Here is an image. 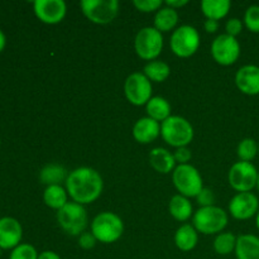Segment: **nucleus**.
Returning a JSON list of instances; mask_svg holds the SVG:
<instances>
[{
    "mask_svg": "<svg viewBox=\"0 0 259 259\" xmlns=\"http://www.w3.org/2000/svg\"><path fill=\"white\" fill-rule=\"evenodd\" d=\"M68 197L80 205L95 202L101 196L104 181L101 175L91 167H78L68 174L65 182Z\"/></svg>",
    "mask_w": 259,
    "mask_h": 259,
    "instance_id": "1",
    "label": "nucleus"
},
{
    "mask_svg": "<svg viewBox=\"0 0 259 259\" xmlns=\"http://www.w3.org/2000/svg\"><path fill=\"white\" fill-rule=\"evenodd\" d=\"M91 230L96 240L103 244L118 242L124 233V223L119 215L111 211H103L91 222Z\"/></svg>",
    "mask_w": 259,
    "mask_h": 259,
    "instance_id": "2",
    "label": "nucleus"
},
{
    "mask_svg": "<svg viewBox=\"0 0 259 259\" xmlns=\"http://www.w3.org/2000/svg\"><path fill=\"white\" fill-rule=\"evenodd\" d=\"M195 136L194 126L187 119L180 115H171L161 123V137L174 148L187 147Z\"/></svg>",
    "mask_w": 259,
    "mask_h": 259,
    "instance_id": "3",
    "label": "nucleus"
},
{
    "mask_svg": "<svg viewBox=\"0 0 259 259\" xmlns=\"http://www.w3.org/2000/svg\"><path fill=\"white\" fill-rule=\"evenodd\" d=\"M229 217L225 210L219 206L200 207L192 217V225L197 233L204 235L220 234L227 228Z\"/></svg>",
    "mask_w": 259,
    "mask_h": 259,
    "instance_id": "4",
    "label": "nucleus"
},
{
    "mask_svg": "<svg viewBox=\"0 0 259 259\" xmlns=\"http://www.w3.org/2000/svg\"><path fill=\"white\" fill-rule=\"evenodd\" d=\"M57 223L61 229L68 235L80 237L86 232L89 217L83 205L71 201L57 211Z\"/></svg>",
    "mask_w": 259,
    "mask_h": 259,
    "instance_id": "5",
    "label": "nucleus"
},
{
    "mask_svg": "<svg viewBox=\"0 0 259 259\" xmlns=\"http://www.w3.org/2000/svg\"><path fill=\"white\" fill-rule=\"evenodd\" d=\"M172 181L180 195L187 197H196L204 189L201 174L192 164H177L172 172Z\"/></svg>",
    "mask_w": 259,
    "mask_h": 259,
    "instance_id": "6",
    "label": "nucleus"
},
{
    "mask_svg": "<svg viewBox=\"0 0 259 259\" xmlns=\"http://www.w3.org/2000/svg\"><path fill=\"white\" fill-rule=\"evenodd\" d=\"M134 50L142 60H157L163 50V35L154 27L142 28L134 38Z\"/></svg>",
    "mask_w": 259,
    "mask_h": 259,
    "instance_id": "7",
    "label": "nucleus"
},
{
    "mask_svg": "<svg viewBox=\"0 0 259 259\" xmlns=\"http://www.w3.org/2000/svg\"><path fill=\"white\" fill-rule=\"evenodd\" d=\"M199 30L189 24L177 27L169 40L171 51L180 58H189L197 52L200 47Z\"/></svg>",
    "mask_w": 259,
    "mask_h": 259,
    "instance_id": "8",
    "label": "nucleus"
},
{
    "mask_svg": "<svg viewBox=\"0 0 259 259\" xmlns=\"http://www.w3.org/2000/svg\"><path fill=\"white\" fill-rule=\"evenodd\" d=\"M80 8L86 19L99 25L109 24L119 14L118 0H82Z\"/></svg>",
    "mask_w": 259,
    "mask_h": 259,
    "instance_id": "9",
    "label": "nucleus"
},
{
    "mask_svg": "<svg viewBox=\"0 0 259 259\" xmlns=\"http://www.w3.org/2000/svg\"><path fill=\"white\" fill-rule=\"evenodd\" d=\"M259 171L252 162H235L229 169L228 181L233 190L239 192H252L257 187Z\"/></svg>",
    "mask_w": 259,
    "mask_h": 259,
    "instance_id": "10",
    "label": "nucleus"
},
{
    "mask_svg": "<svg viewBox=\"0 0 259 259\" xmlns=\"http://www.w3.org/2000/svg\"><path fill=\"white\" fill-rule=\"evenodd\" d=\"M152 93H153V86L143 72H133L125 78L124 94H125L126 100L132 105H147V103L153 98Z\"/></svg>",
    "mask_w": 259,
    "mask_h": 259,
    "instance_id": "11",
    "label": "nucleus"
},
{
    "mask_svg": "<svg viewBox=\"0 0 259 259\" xmlns=\"http://www.w3.org/2000/svg\"><path fill=\"white\" fill-rule=\"evenodd\" d=\"M210 51L214 61L220 66H232L240 56V43L237 38L224 33L212 40Z\"/></svg>",
    "mask_w": 259,
    "mask_h": 259,
    "instance_id": "12",
    "label": "nucleus"
},
{
    "mask_svg": "<svg viewBox=\"0 0 259 259\" xmlns=\"http://www.w3.org/2000/svg\"><path fill=\"white\" fill-rule=\"evenodd\" d=\"M33 10L40 22L55 25L65 19L67 5L63 0H35L33 3Z\"/></svg>",
    "mask_w": 259,
    "mask_h": 259,
    "instance_id": "13",
    "label": "nucleus"
},
{
    "mask_svg": "<svg viewBox=\"0 0 259 259\" xmlns=\"http://www.w3.org/2000/svg\"><path fill=\"white\" fill-rule=\"evenodd\" d=\"M259 211V200L253 192H239L229 202V214L237 220H248Z\"/></svg>",
    "mask_w": 259,
    "mask_h": 259,
    "instance_id": "14",
    "label": "nucleus"
},
{
    "mask_svg": "<svg viewBox=\"0 0 259 259\" xmlns=\"http://www.w3.org/2000/svg\"><path fill=\"white\" fill-rule=\"evenodd\" d=\"M23 238V228L17 219L4 217L0 219V248L14 249L20 244Z\"/></svg>",
    "mask_w": 259,
    "mask_h": 259,
    "instance_id": "15",
    "label": "nucleus"
},
{
    "mask_svg": "<svg viewBox=\"0 0 259 259\" xmlns=\"http://www.w3.org/2000/svg\"><path fill=\"white\" fill-rule=\"evenodd\" d=\"M235 85L245 95H259V66L245 65L240 67L235 73Z\"/></svg>",
    "mask_w": 259,
    "mask_h": 259,
    "instance_id": "16",
    "label": "nucleus"
},
{
    "mask_svg": "<svg viewBox=\"0 0 259 259\" xmlns=\"http://www.w3.org/2000/svg\"><path fill=\"white\" fill-rule=\"evenodd\" d=\"M133 138L141 144H149L161 136V123L144 116L138 119L133 125Z\"/></svg>",
    "mask_w": 259,
    "mask_h": 259,
    "instance_id": "17",
    "label": "nucleus"
},
{
    "mask_svg": "<svg viewBox=\"0 0 259 259\" xmlns=\"http://www.w3.org/2000/svg\"><path fill=\"white\" fill-rule=\"evenodd\" d=\"M149 164L156 172L162 175H168L174 172L176 168V161H175L174 153L166 148L157 147L153 148L149 153Z\"/></svg>",
    "mask_w": 259,
    "mask_h": 259,
    "instance_id": "18",
    "label": "nucleus"
},
{
    "mask_svg": "<svg viewBox=\"0 0 259 259\" xmlns=\"http://www.w3.org/2000/svg\"><path fill=\"white\" fill-rule=\"evenodd\" d=\"M237 259H259V237L254 234H240L235 245Z\"/></svg>",
    "mask_w": 259,
    "mask_h": 259,
    "instance_id": "19",
    "label": "nucleus"
},
{
    "mask_svg": "<svg viewBox=\"0 0 259 259\" xmlns=\"http://www.w3.org/2000/svg\"><path fill=\"white\" fill-rule=\"evenodd\" d=\"M199 243V233L191 224H182L175 233V244L182 252L195 249Z\"/></svg>",
    "mask_w": 259,
    "mask_h": 259,
    "instance_id": "20",
    "label": "nucleus"
},
{
    "mask_svg": "<svg viewBox=\"0 0 259 259\" xmlns=\"http://www.w3.org/2000/svg\"><path fill=\"white\" fill-rule=\"evenodd\" d=\"M168 211L175 220L180 223H185L194 217V209L190 199L182 195H175L168 204Z\"/></svg>",
    "mask_w": 259,
    "mask_h": 259,
    "instance_id": "21",
    "label": "nucleus"
},
{
    "mask_svg": "<svg viewBox=\"0 0 259 259\" xmlns=\"http://www.w3.org/2000/svg\"><path fill=\"white\" fill-rule=\"evenodd\" d=\"M67 169L62 164L50 163L46 164L39 171V181L46 186H55V185H62L67 180Z\"/></svg>",
    "mask_w": 259,
    "mask_h": 259,
    "instance_id": "22",
    "label": "nucleus"
},
{
    "mask_svg": "<svg viewBox=\"0 0 259 259\" xmlns=\"http://www.w3.org/2000/svg\"><path fill=\"white\" fill-rule=\"evenodd\" d=\"M147 116L158 123H163L171 116V104L162 96H153L146 105Z\"/></svg>",
    "mask_w": 259,
    "mask_h": 259,
    "instance_id": "23",
    "label": "nucleus"
},
{
    "mask_svg": "<svg viewBox=\"0 0 259 259\" xmlns=\"http://www.w3.org/2000/svg\"><path fill=\"white\" fill-rule=\"evenodd\" d=\"M232 8L229 0H202L201 12L206 19L218 20L227 17Z\"/></svg>",
    "mask_w": 259,
    "mask_h": 259,
    "instance_id": "24",
    "label": "nucleus"
},
{
    "mask_svg": "<svg viewBox=\"0 0 259 259\" xmlns=\"http://www.w3.org/2000/svg\"><path fill=\"white\" fill-rule=\"evenodd\" d=\"M179 23V13L169 7H162L154 15V25L158 32L167 33L176 29Z\"/></svg>",
    "mask_w": 259,
    "mask_h": 259,
    "instance_id": "25",
    "label": "nucleus"
},
{
    "mask_svg": "<svg viewBox=\"0 0 259 259\" xmlns=\"http://www.w3.org/2000/svg\"><path fill=\"white\" fill-rule=\"evenodd\" d=\"M43 201L48 207L53 210H61L68 202V194L62 185L46 187L43 192Z\"/></svg>",
    "mask_w": 259,
    "mask_h": 259,
    "instance_id": "26",
    "label": "nucleus"
},
{
    "mask_svg": "<svg viewBox=\"0 0 259 259\" xmlns=\"http://www.w3.org/2000/svg\"><path fill=\"white\" fill-rule=\"evenodd\" d=\"M143 73L151 82H163L171 75V68L163 61L154 60L144 66Z\"/></svg>",
    "mask_w": 259,
    "mask_h": 259,
    "instance_id": "27",
    "label": "nucleus"
},
{
    "mask_svg": "<svg viewBox=\"0 0 259 259\" xmlns=\"http://www.w3.org/2000/svg\"><path fill=\"white\" fill-rule=\"evenodd\" d=\"M237 237L230 232H223L218 234L214 239V250L220 255H228L235 250Z\"/></svg>",
    "mask_w": 259,
    "mask_h": 259,
    "instance_id": "28",
    "label": "nucleus"
},
{
    "mask_svg": "<svg viewBox=\"0 0 259 259\" xmlns=\"http://www.w3.org/2000/svg\"><path fill=\"white\" fill-rule=\"evenodd\" d=\"M237 154L239 161L252 162L258 154V144L253 138H244L238 144Z\"/></svg>",
    "mask_w": 259,
    "mask_h": 259,
    "instance_id": "29",
    "label": "nucleus"
},
{
    "mask_svg": "<svg viewBox=\"0 0 259 259\" xmlns=\"http://www.w3.org/2000/svg\"><path fill=\"white\" fill-rule=\"evenodd\" d=\"M243 23L252 33H259V5H250L244 13Z\"/></svg>",
    "mask_w": 259,
    "mask_h": 259,
    "instance_id": "30",
    "label": "nucleus"
},
{
    "mask_svg": "<svg viewBox=\"0 0 259 259\" xmlns=\"http://www.w3.org/2000/svg\"><path fill=\"white\" fill-rule=\"evenodd\" d=\"M38 255L39 254L33 245L20 243L18 247L12 250L9 259H38Z\"/></svg>",
    "mask_w": 259,
    "mask_h": 259,
    "instance_id": "31",
    "label": "nucleus"
},
{
    "mask_svg": "<svg viewBox=\"0 0 259 259\" xmlns=\"http://www.w3.org/2000/svg\"><path fill=\"white\" fill-rule=\"evenodd\" d=\"M162 4L163 3L161 0H134L133 2L137 10L142 13H157L162 8Z\"/></svg>",
    "mask_w": 259,
    "mask_h": 259,
    "instance_id": "32",
    "label": "nucleus"
},
{
    "mask_svg": "<svg viewBox=\"0 0 259 259\" xmlns=\"http://www.w3.org/2000/svg\"><path fill=\"white\" fill-rule=\"evenodd\" d=\"M196 202L200 205V207H207V206H214L215 204V195L207 187H204L196 197Z\"/></svg>",
    "mask_w": 259,
    "mask_h": 259,
    "instance_id": "33",
    "label": "nucleus"
},
{
    "mask_svg": "<svg viewBox=\"0 0 259 259\" xmlns=\"http://www.w3.org/2000/svg\"><path fill=\"white\" fill-rule=\"evenodd\" d=\"M243 25H244V23H243L239 18H232V19L228 20L227 24H225V30H227L225 33H227L228 35H232V37L237 38L238 35L242 33Z\"/></svg>",
    "mask_w": 259,
    "mask_h": 259,
    "instance_id": "34",
    "label": "nucleus"
},
{
    "mask_svg": "<svg viewBox=\"0 0 259 259\" xmlns=\"http://www.w3.org/2000/svg\"><path fill=\"white\" fill-rule=\"evenodd\" d=\"M96 243H98V240H96V238L94 237L91 232H85L78 237V245L85 250L93 249L96 245Z\"/></svg>",
    "mask_w": 259,
    "mask_h": 259,
    "instance_id": "35",
    "label": "nucleus"
},
{
    "mask_svg": "<svg viewBox=\"0 0 259 259\" xmlns=\"http://www.w3.org/2000/svg\"><path fill=\"white\" fill-rule=\"evenodd\" d=\"M174 157L176 163L179 164H189L191 161L192 153L187 147H181V148H176L174 152Z\"/></svg>",
    "mask_w": 259,
    "mask_h": 259,
    "instance_id": "36",
    "label": "nucleus"
},
{
    "mask_svg": "<svg viewBox=\"0 0 259 259\" xmlns=\"http://www.w3.org/2000/svg\"><path fill=\"white\" fill-rule=\"evenodd\" d=\"M204 28L207 33H217L219 29V22L212 19H206L204 23Z\"/></svg>",
    "mask_w": 259,
    "mask_h": 259,
    "instance_id": "37",
    "label": "nucleus"
},
{
    "mask_svg": "<svg viewBox=\"0 0 259 259\" xmlns=\"http://www.w3.org/2000/svg\"><path fill=\"white\" fill-rule=\"evenodd\" d=\"M189 4V0H167L166 7L172 8V9L177 10L179 8L185 7V5Z\"/></svg>",
    "mask_w": 259,
    "mask_h": 259,
    "instance_id": "38",
    "label": "nucleus"
},
{
    "mask_svg": "<svg viewBox=\"0 0 259 259\" xmlns=\"http://www.w3.org/2000/svg\"><path fill=\"white\" fill-rule=\"evenodd\" d=\"M38 259H61V257L53 250H45V252L39 253Z\"/></svg>",
    "mask_w": 259,
    "mask_h": 259,
    "instance_id": "39",
    "label": "nucleus"
},
{
    "mask_svg": "<svg viewBox=\"0 0 259 259\" xmlns=\"http://www.w3.org/2000/svg\"><path fill=\"white\" fill-rule=\"evenodd\" d=\"M5 45H7V38H5L4 32L0 29V52H3V50L5 48Z\"/></svg>",
    "mask_w": 259,
    "mask_h": 259,
    "instance_id": "40",
    "label": "nucleus"
},
{
    "mask_svg": "<svg viewBox=\"0 0 259 259\" xmlns=\"http://www.w3.org/2000/svg\"><path fill=\"white\" fill-rule=\"evenodd\" d=\"M255 225H257V228L259 230V211H258V214L255 215Z\"/></svg>",
    "mask_w": 259,
    "mask_h": 259,
    "instance_id": "41",
    "label": "nucleus"
},
{
    "mask_svg": "<svg viewBox=\"0 0 259 259\" xmlns=\"http://www.w3.org/2000/svg\"><path fill=\"white\" fill-rule=\"evenodd\" d=\"M257 189H258V191H259V174H258V182H257Z\"/></svg>",
    "mask_w": 259,
    "mask_h": 259,
    "instance_id": "42",
    "label": "nucleus"
},
{
    "mask_svg": "<svg viewBox=\"0 0 259 259\" xmlns=\"http://www.w3.org/2000/svg\"><path fill=\"white\" fill-rule=\"evenodd\" d=\"M258 156H259V143H258Z\"/></svg>",
    "mask_w": 259,
    "mask_h": 259,
    "instance_id": "43",
    "label": "nucleus"
},
{
    "mask_svg": "<svg viewBox=\"0 0 259 259\" xmlns=\"http://www.w3.org/2000/svg\"><path fill=\"white\" fill-rule=\"evenodd\" d=\"M0 255H2V248H0Z\"/></svg>",
    "mask_w": 259,
    "mask_h": 259,
    "instance_id": "44",
    "label": "nucleus"
}]
</instances>
